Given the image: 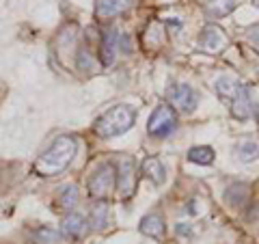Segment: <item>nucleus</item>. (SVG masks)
<instances>
[{"instance_id": "f257e3e1", "label": "nucleus", "mask_w": 259, "mask_h": 244, "mask_svg": "<svg viewBox=\"0 0 259 244\" xmlns=\"http://www.w3.org/2000/svg\"><path fill=\"white\" fill-rule=\"evenodd\" d=\"M78 151V143L71 136H59L35 162V171L41 177H54L69 167Z\"/></svg>"}, {"instance_id": "f03ea898", "label": "nucleus", "mask_w": 259, "mask_h": 244, "mask_svg": "<svg viewBox=\"0 0 259 244\" xmlns=\"http://www.w3.org/2000/svg\"><path fill=\"white\" fill-rule=\"evenodd\" d=\"M214 89L236 119L244 121L250 117V93L246 85H242L240 80L231 76H221L214 83Z\"/></svg>"}, {"instance_id": "7ed1b4c3", "label": "nucleus", "mask_w": 259, "mask_h": 244, "mask_svg": "<svg viewBox=\"0 0 259 244\" xmlns=\"http://www.w3.org/2000/svg\"><path fill=\"white\" fill-rule=\"evenodd\" d=\"M134 119H136V112L132 108L125 106V104H117V106L108 108L100 119L95 121L93 132L100 138L119 136V134L127 132V130L134 126Z\"/></svg>"}, {"instance_id": "20e7f679", "label": "nucleus", "mask_w": 259, "mask_h": 244, "mask_svg": "<svg viewBox=\"0 0 259 244\" xmlns=\"http://www.w3.org/2000/svg\"><path fill=\"white\" fill-rule=\"evenodd\" d=\"M115 184H117V167L112 162H102V165H97L93 169L87 186H89V194L95 201H104L108 199Z\"/></svg>"}, {"instance_id": "39448f33", "label": "nucleus", "mask_w": 259, "mask_h": 244, "mask_svg": "<svg viewBox=\"0 0 259 244\" xmlns=\"http://www.w3.org/2000/svg\"><path fill=\"white\" fill-rule=\"evenodd\" d=\"M177 130V115L173 106L168 104H160V106L151 112L147 121V134L151 138H166Z\"/></svg>"}, {"instance_id": "423d86ee", "label": "nucleus", "mask_w": 259, "mask_h": 244, "mask_svg": "<svg viewBox=\"0 0 259 244\" xmlns=\"http://www.w3.org/2000/svg\"><path fill=\"white\" fill-rule=\"evenodd\" d=\"M168 100H171V104L177 110L192 112L194 108H197V104H199V95L190 85L177 83V85L168 87Z\"/></svg>"}, {"instance_id": "0eeeda50", "label": "nucleus", "mask_w": 259, "mask_h": 244, "mask_svg": "<svg viewBox=\"0 0 259 244\" xmlns=\"http://www.w3.org/2000/svg\"><path fill=\"white\" fill-rule=\"evenodd\" d=\"M117 188L121 197H130L136 188V165L132 158L121 156L117 160Z\"/></svg>"}, {"instance_id": "6e6552de", "label": "nucleus", "mask_w": 259, "mask_h": 244, "mask_svg": "<svg viewBox=\"0 0 259 244\" xmlns=\"http://www.w3.org/2000/svg\"><path fill=\"white\" fill-rule=\"evenodd\" d=\"M199 46L203 48V50H207V52L223 50V48L227 46L225 30L221 26H216V24H209V26H205L203 30L199 32Z\"/></svg>"}, {"instance_id": "1a4fd4ad", "label": "nucleus", "mask_w": 259, "mask_h": 244, "mask_svg": "<svg viewBox=\"0 0 259 244\" xmlns=\"http://www.w3.org/2000/svg\"><path fill=\"white\" fill-rule=\"evenodd\" d=\"M130 5H132V0H95V18L100 22H108L125 13Z\"/></svg>"}, {"instance_id": "9d476101", "label": "nucleus", "mask_w": 259, "mask_h": 244, "mask_svg": "<svg viewBox=\"0 0 259 244\" xmlns=\"http://www.w3.org/2000/svg\"><path fill=\"white\" fill-rule=\"evenodd\" d=\"M61 229L65 235H69V238H84L87 231H89V223H87V218L82 214H78V212H67L63 216V221H61Z\"/></svg>"}, {"instance_id": "9b49d317", "label": "nucleus", "mask_w": 259, "mask_h": 244, "mask_svg": "<svg viewBox=\"0 0 259 244\" xmlns=\"http://www.w3.org/2000/svg\"><path fill=\"white\" fill-rule=\"evenodd\" d=\"M164 231H166V227H164V218H162L160 214H147L141 221V233L145 235H149V238H164Z\"/></svg>"}, {"instance_id": "f8f14e48", "label": "nucleus", "mask_w": 259, "mask_h": 244, "mask_svg": "<svg viewBox=\"0 0 259 244\" xmlns=\"http://www.w3.org/2000/svg\"><path fill=\"white\" fill-rule=\"evenodd\" d=\"M117 50H119V37H117V30H108L102 39V63L110 67L117 59Z\"/></svg>"}, {"instance_id": "ddd939ff", "label": "nucleus", "mask_w": 259, "mask_h": 244, "mask_svg": "<svg viewBox=\"0 0 259 244\" xmlns=\"http://www.w3.org/2000/svg\"><path fill=\"white\" fill-rule=\"evenodd\" d=\"M236 156L240 158V162H253L259 158V141L255 136H248V138H242V141L236 145Z\"/></svg>"}, {"instance_id": "4468645a", "label": "nucleus", "mask_w": 259, "mask_h": 244, "mask_svg": "<svg viewBox=\"0 0 259 244\" xmlns=\"http://www.w3.org/2000/svg\"><path fill=\"white\" fill-rule=\"evenodd\" d=\"M143 173L147 175L156 186H162V184L166 182V169H164V165H162L158 158H145V162H143Z\"/></svg>"}, {"instance_id": "2eb2a0df", "label": "nucleus", "mask_w": 259, "mask_h": 244, "mask_svg": "<svg viewBox=\"0 0 259 244\" xmlns=\"http://www.w3.org/2000/svg\"><path fill=\"white\" fill-rule=\"evenodd\" d=\"M225 199L233 208L244 206V201L248 199V186L246 184H233V186H229L227 192H225Z\"/></svg>"}, {"instance_id": "dca6fc26", "label": "nucleus", "mask_w": 259, "mask_h": 244, "mask_svg": "<svg viewBox=\"0 0 259 244\" xmlns=\"http://www.w3.org/2000/svg\"><path fill=\"white\" fill-rule=\"evenodd\" d=\"M91 227L93 229H106L108 227V206L106 201H95L91 208Z\"/></svg>"}, {"instance_id": "f3484780", "label": "nucleus", "mask_w": 259, "mask_h": 244, "mask_svg": "<svg viewBox=\"0 0 259 244\" xmlns=\"http://www.w3.org/2000/svg\"><path fill=\"white\" fill-rule=\"evenodd\" d=\"M214 158H216V153H214L212 147H207V145H199V147H192L188 151V160L194 162V165L207 167V165H212L214 162Z\"/></svg>"}, {"instance_id": "a211bd4d", "label": "nucleus", "mask_w": 259, "mask_h": 244, "mask_svg": "<svg viewBox=\"0 0 259 244\" xmlns=\"http://www.w3.org/2000/svg\"><path fill=\"white\" fill-rule=\"evenodd\" d=\"M78 186L76 184H65L63 188L59 190V201H61V206L65 210H74L78 206V199H80V194H78Z\"/></svg>"}, {"instance_id": "6ab92c4d", "label": "nucleus", "mask_w": 259, "mask_h": 244, "mask_svg": "<svg viewBox=\"0 0 259 244\" xmlns=\"http://www.w3.org/2000/svg\"><path fill=\"white\" fill-rule=\"evenodd\" d=\"M59 231L52 229V227H39L35 231V242L37 244H56L59 242Z\"/></svg>"}, {"instance_id": "aec40b11", "label": "nucleus", "mask_w": 259, "mask_h": 244, "mask_svg": "<svg viewBox=\"0 0 259 244\" xmlns=\"http://www.w3.org/2000/svg\"><path fill=\"white\" fill-rule=\"evenodd\" d=\"M76 67L80 71H93L95 69V61H93V54L87 50V48H80L78 56H76Z\"/></svg>"}, {"instance_id": "412c9836", "label": "nucleus", "mask_w": 259, "mask_h": 244, "mask_svg": "<svg viewBox=\"0 0 259 244\" xmlns=\"http://www.w3.org/2000/svg\"><path fill=\"white\" fill-rule=\"evenodd\" d=\"M119 50L121 52H130V50H132V39H130L127 32H121V35H119Z\"/></svg>"}, {"instance_id": "4be33fe9", "label": "nucleus", "mask_w": 259, "mask_h": 244, "mask_svg": "<svg viewBox=\"0 0 259 244\" xmlns=\"http://www.w3.org/2000/svg\"><path fill=\"white\" fill-rule=\"evenodd\" d=\"M248 37H250V42H253L257 48H259V26H255V28H250V32H248Z\"/></svg>"}, {"instance_id": "5701e85b", "label": "nucleus", "mask_w": 259, "mask_h": 244, "mask_svg": "<svg viewBox=\"0 0 259 244\" xmlns=\"http://www.w3.org/2000/svg\"><path fill=\"white\" fill-rule=\"evenodd\" d=\"M177 233H188V225H177Z\"/></svg>"}, {"instance_id": "b1692460", "label": "nucleus", "mask_w": 259, "mask_h": 244, "mask_svg": "<svg viewBox=\"0 0 259 244\" xmlns=\"http://www.w3.org/2000/svg\"><path fill=\"white\" fill-rule=\"evenodd\" d=\"M5 91H7V89H5V85L0 83V100H3V97H5Z\"/></svg>"}, {"instance_id": "393cba45", "label": "nucleus", "mask_w": 259, "mask_h": 244, "mask_svg": "<svg viewBox=\"0 0 259 244\" xmlns=\"http://www.w3.org/2000/svg\"><path fill=\"white\" fill-rule=\"evenodd\" d=\"M253 216H259V203L255 206V212H253Z\"/></svg>"}, {"instance_id": "a878e982", "label": "nucleus", "mask_w": 259, "mask_h": 244, "mask_svg": "<svg viewBox=\"0 0 259 244\" xmlns=\"http://www.w3.org/2000/svg\"><path fill=\"white\" fill-rule=\"evenodd\" d=\"M253 5L257 7V9H259V0H253Z\"/></svg>"}, {"instance_id": "bb28decb", "label": "nucleus", "mask_w": 259, "mask_h": 244, "mask_svg": "<svg viewBox=\"0 0 259 244\" xmlns=\"http://www.w3.org/2000/svg\"><path fill=\"white\" fill-rule=\"evenodd\" d=\"M255 117H257V124H259V108H257V112H255Z\"/></svg>"}]
</instances>
